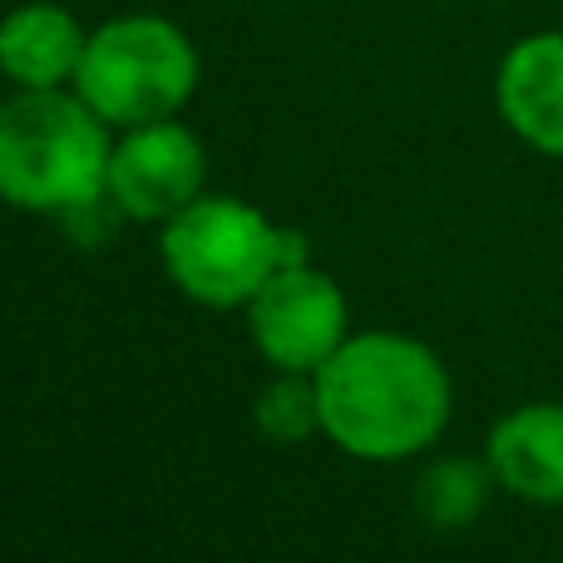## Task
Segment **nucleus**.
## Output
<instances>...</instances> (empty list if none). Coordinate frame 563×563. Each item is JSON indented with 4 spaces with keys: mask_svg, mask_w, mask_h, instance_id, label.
I'll use <instances>...</instances> for the list:
<instances>
[{
    "mask_svg": "<svg viewBox=\"0 0 563 563\" xmlns=\"http://www.w3.org/2000/svg\"><path fill=\"white\" fill-rule=\"evenodd\" d=\"M321 435L351 460L396 465L426 455L450 426V371L426 341L400 331H351L317 371Z\"/></svg>",
    "mask_w": 563,
    "mask_h": 563,
    "instance_id": "f257e3e1",
    "label": "nucleus"
},
{
    "mask_svg": "<svg viewBox=\"0 0 563 563\" xmlns=\"http://www.w3.org/2000/svg\"><path fill=\"white\" fill-rule=\"evenodd\" d=\"M109 124L75 89H20L0 104V203L75 213L109 198Z\"/></svg>",
    "mask_w": 563,
    "mask_h": 563,
    "instance_id": "f03ea898",
    "label": "nucleus"
},
{
    "mask_svg": "<svg viewBox=\"0 0 563 563\" xmlns=\"http://www.w3.org/2000/svg\"><path fill=\"white\" fill-rule=\"evenodd\" d=\"M69 89L109 129L174 119L198 89V49L164 15H119L89 35Z\"/></svg>",
    "mask_w": 563,
    "mask_h": 563,
    "instance_id": "7ed1b4c3",
    "label": "nucleus"
},
{
    "mask_svg": "<svg viewBox=\"0 0 563 563\" xmlns=\"http://www.w3.org/2000/svg\"><path fill=\"white\" fill-rule=\"evenodd\" d=\"M164 273L188 301L213 311L247 307L277 273V223L243 198L203 194L158 233Z\"/></svg>",
    "mask_w": 563,
    "mask_h": 563,
    "instance_id": "20e7f679",
    "label": "nucleus"
},
{
    "mask_svg": "<svg viewBox=\"0 0 563 563\" xmlns=\"http://www.w3.org/2000/svg\"><path fill=\"white\" fill-rule=\"evenodd\" d=\"M247 331L267 366L317 376L351 336L346 291L321 267H282L247 301Z\"/></svg>",
    "mask_w": 563,
    "mask_h": 563,
    "instance_id": "39448f33",
    "label": "nucleus"
},
{
    "mask_svg": "<svg viewBox=\"0 0 563 563\" xmlns=\"http://www.w3.org/2000/svg\"><path fill=\"white\" fill-rule=\"evenodd\" d=\"M208 184V154L194 129L178 119H154L134 124L109 148V203L129 223H158L203 198Z\"/></svg>",
    "mask_w": 563,
    "mask_h": 563,
    "instance_id": "423d86ee",
    "label": "nucleus"
},
{
    "mask_svg": "<svg viewBox=\"0 0 563 563\" xmlns=\"http://www.w3.org/2000/svg\"><path fill=\"white\" fill-rule=\"evenodd\" d=\"M505 124L539 154L563 158V35H529L505 55L495 79Z\"/></svg>",
    "mask_w": 563,
    "mask_h": 563,
    "instance_id": "0eeeda50",
    "label": "nucleus"
},
{
    "mask_svg": "<svg viewBox=\"0 0 563 563\" xmlns=\"http://www.w3.org/2000/svg\"><path fill=\"white\" fill-rule=\"evenodd\" d=\"M485 465L509 495L529 505H563V406L534 400L489 430Z\"/></svg>",
    "mask_w": 563,
    "mask_h": 563,
    "instance_id": "6e6552de",
    "label": "nucleus"
},
{
    "mask_svg": "<svg viewBox=\"0 0 563 563\" xmlns=\"http://www.w3.org/2000/svg\"><path fill=\"white\" fill-rule=\"evenodd\" d=\"M89 35L65 5L30 0L0 20V69L15 89H65L75 85Z\"/></svg>",
    "mask_w": 563,
    "mask_h": 563,
    "instance_id": "1a4fd4ad",
    "label": "nucleus"
},
{
    "mask_svg": "<svg viewBox=\"0 0 563 563\" xmlns=\"http://www.w3.org/2000/svg\"><path fill=\"white\" fill-rule=\"evenodd\" d=\"M253 426L277 445H297L307 435H321V400H317V376L301 371H277L253 400Z\"/></svg>",
    "mask_w": 563,
    "mask_h": 563,
    "instance_id": "9d476101",
    "label": "nucleus"
},
{
    "mask_svg": "<svg viewBox=\"0 0 563 563\" xmlns=\"http://www.w3.org/2000/svg\"><path fill=\"white\" fill-rule=\"evenodd\" d=\"M485 470L475 460H440L420 475V515L435 529H465L485 509Z\"/></svg>",
    "mask_w": 563,
    "mask_h": 563,
    "instance_id": "9b49d317",
    "label": "nucleus"
},
{
    "mask_svg": "<svg viewBox=\"0 0 563 563\" xmlns=\"http://www.w3.org/2000/svg\"><path fill=\"white\" fill-rule=\"evenodd\" d=\"M307 263H311V238L301 228L277 223V273L282 267H307Z\"/></svg>",
    "mask_w": 563,
    "mask_h": 563,
    "instance_id": "f8f14e48",
    "label": "nucleus"
}]
</instances>
